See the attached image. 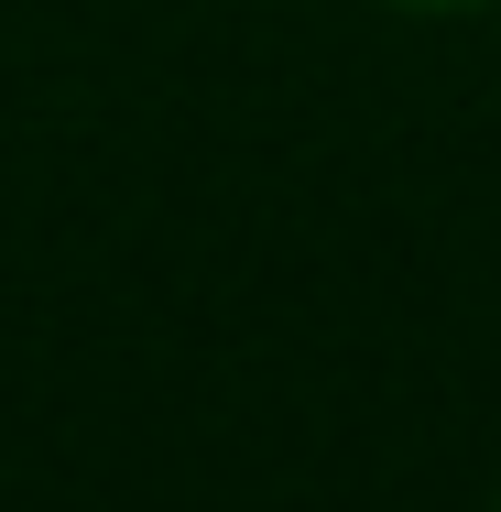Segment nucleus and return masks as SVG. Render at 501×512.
<instances>
[{"label":"nucleus","instance_id":"1","mask_svg":"<svg viewBox=\"0 0 501 512\" xmlns=\"http://www.w3.org/2000/svg\"><path fill=\"white\" fill-rule=\"evenodd\" d=\"M393 11H480V0H393Z\"/></svg>","mask_w":501,"mask_h":512}]
</instances>
